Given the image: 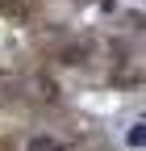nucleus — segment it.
<instances>
[{
	"mask_svg": "<svg viewBox=\"0 0 146 151\" xmlns=\"http://www.w3.org/2000/svg\"><path fill=\"white\" fill-rule=\"evenodd\" d=\"M25 151H67L59 139H46V134H38V139H29V147Z\"/></svg>",
	"mask_w": 146,
	"mask_h": 151,
	"instance_id": "f257e3e1",
	"label": "nucleus"
},
{
	"mask_svg": "<svg viewBox=\"0 0 146 151\" xmlns=\"http://www.w3.org/2000/svg\"><path fill=\"white\" fill-rule=\"evenodd\" d=\"M125 143H130L134 151H142V143H146V130H142V122H134V126H130V134H125Z\"/></svg>",
	"mask_w": 146,
	"mask_h": 151,
	"instance_id": "f03ea898",
	"label": "nucleus"
}]
</instances>
